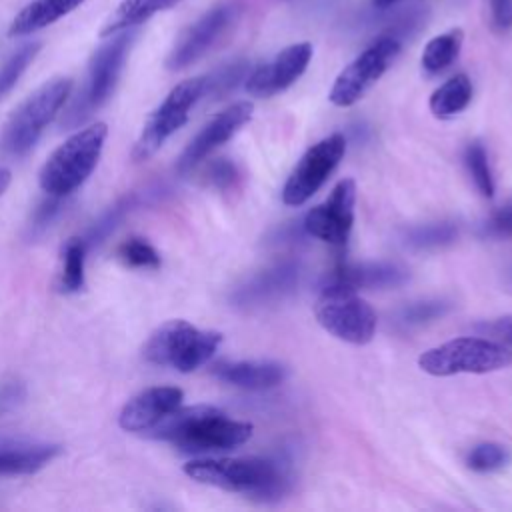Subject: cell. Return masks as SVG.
Returning <instances> with one entry per match:
<instances>
[{
	"label": "cell",
	"instance_id": "obj_1",
	"mask_svg": "<svg viewBox=\"0 0 512 512\" xmlns=\"http://www.w3.org/2000/svg\"><path fill=\"white\" fill-rule=\"evenodd\" d=\"M250 422L232 420L220 408L208 404L178 406L166 414L146 434L156 440H166L190 454L222 452L242 446L252 438Z\"/></svg>",
	"mask_w": 512,
	"mask_h": 512
},
{
	"label": "cell",
	"instance_id": "obj_2",
	"mask_svg": "<svg viewBox=\"0 0 512 512\" xmlns=\"http://www.w3.org/2000/svg\"><path fill=\"white\" fill-rule=\"evenodd\" d=\"M184 474L200 484L244 494L260 502L278 500L290 486V478L282 466L258 456L198 458L184 464Z\"/></svg>",
	"mask_w": 512,
	"mask_h": 512
},
{
	"label": "cell",
	"instance_id": "obj_3",
	"mask_svg": "<svg viewBox=\"0 0 512 512\" xmlns=\"http://www.w3.org/2000/svg\"><path fill=\"white\" fill-rule=\"evenodd\" d=\"M106 136L108 126L104 122H94L70 134L42 164L38 174L40 188L46 194L60 198L78 190L94 172Z\"/></svg>",
	"mask_w": 512,
	"mask_h": 512
},
{
	"label": "cell",
	"instance_id": "obj_4",
	"mask_svg": "<svg viewBox=\"0 0 512 512\" xmlns=\"http://www.w3.org/2000/svg\"><path fill=\"white\" fill-rule=\"evenodd\" d=\"M134 38V28H126L108 36V40L92 54L86 70V80L78 96L72 100L62 116L60 124L64 128H76L78 124L88 120L102 104H106L118 84Z\"/></svg>",
	"mask_w": 512,
	"mask_h": 512
},
{
	"label": "cell",
	"instance_id": "obj_5",
	"mask_svg": "<svg viewBox=\"0 0 512 512\" xmlns=\"http://www.w3.org/2000/svg\"><path fill=\"white\" fill-rule=\"evenodd\" d=\"M72 78L58 76L44 82L26 96L8 116L2 130V146L14 156L26 154L42 136L44 128L58 116L72 92Z\"/></svg>",
	"mask_w": 512,
	"mask_h": 512
},
{
	"label": "cell",
	"instance_id": "obj_6",
	"mask_svg": "<svg viewBox=\"0 0 512 512\" xmlns=\"http://www.w3.org/2000/svg\"><path fill=\"white\" fill-rule=\"evenodd\" d=\"M220 344L222 334L216 330H200L186 320H168L150 334L144 358L178 372H194L214 356Z\"/></svg>",
	"mask_w": 512,
	"mask_h": 512
},
{
	"label": "cell",
	"instance_id": "obj_7",
	"mask_svg": "<svg viewBox=\"0 0 512 512\" xmlns=\"http://www.w3.org/2000/svg\"><path fill=\"white\" fill-rule=\"evenodd\" d=\"M512 364V350L486 338H454L418 356V366L430 376L488 374Z\"/></svg>",
	"mask_w": 512,
	"mask_h": 512
},
{
	"label": "cell",
	"instance_id": "obj_8",
	"mask_svg": "<svg viewBox=\"0 0 512 512\" xmlns=\"http://www.w3.org/2000/svg\"><path fill=\"white\" fill-rule=\"evenodd\" d=\"M314 316L326 332L348 344H368L376 334L374 308L356 290L336 282H324L314 304Z\"/></svg>",
	"mask_w": 512,
	"mask_h": 512
},
{
	"label": "cell",
	"instance_id": "obj_9",
	"mask_svg": "<svg viewBox=\"0 0 512 512\" xmlns=\"http://www.w3.org/2000/svg\"><path fill=\"white\" fill-rule=\"evenodd\" d=\"M204 96V76H194L178 82L168 96L148 116L132 150L134 162L148 160L160 146L186 124L190 110Z\"/></svg>",
	"mask_w": 512,
	"mask_h": 512
},
{
	"label": "cell",
	"instance_id": "obj_10",
	"mask_svg": "<svg viewBox=\"0 0 512 512\" xmlns=\"http://www.w3.org/2000/svg\"><path fill=\"white\" fill-rule=\"evenodd\" d=\"M400 48V40L390 34L376 38L336 76L328 94L330 102L340 108L356 104L392 66Z\"/></svg>",
	"mask_w": 512,
	"mask_h": 512
},
{
	"label": "cell",
	"instance_id": "obj_11",
	"mask_svg": "<svg viewBox=\"0 0 512 512\" xmlns=\"http://www.w3.org/2000/svg\"><path fill=\"white\" fill-rule=\"evenodd\" d=\"M344 154L346 138L340 132H334L312 144L290 172L282 188V202L286 206H302L308 202L330 178Z\"/></svg>",
	"mask_w": 512,
	"mask_h": 512
},
{
	"label": "cell",
	"instance_id": "obj_12",
	"mask_svg": "<svg viewBox=\"0 0 512 512\" xmlns=\"http://www.w3.org/2000/svg\"><path fill=\"white\" fill-rule=\"evenodd\" d=\"M354 206H356V182L352 178H342L330 192V196L310 208L304 214L302 228L306 234L332 244L346 246L352 224H354Z\"/></svg>",
	"mask_w": 512,
	"mask_h": 512
},
{
	"label": "cell",
	"instance_id": "obj_13",
	"mask_svg": "<svg viewBox=\"0 0 512 512\" xmlns=\"http://www.w3.org/2000/svg\"><path fill=\"white\" fill-rule=\"evenodd\" d=\"M312 44L296 42L280 50L272 60L256 66L246 76V90L256 98H270L290 88L308 68L312 60Z\"/></svg>",
	"mask_w": 512,
	"mask_h": 512
},
{
	"label": "cell",
	"instance_id": "obj_14",
	"mask_svg": "<svg viewBox=\"0 0 512 512\" xmlns=\"http://www.w3.org/2000/svg\"><path fill=\"white\" fill-rule=\"evenodd\" d=\"M252 112H254V104L240 100L230 104L216 116H212L180 154L176 162L178 172L184 174L196 168L210 152H214L218 146L228 142L246 122H250Z\"/></svg>",
	"mask_w": 512,
	"mask_h": 512
},
{
	"label": "cell",
	"instance_id": "obj_15",
	"mask_svg": "<svg viewBox=\"0 0 512 512\" xmlns=\"http://www.w3.org/2000/svg\"><path fill=\"white\" fill-rule=\"evenodd\" d=\"M232 18H234V8L228 4H220L208 10L202 18H198L192 26H188L184 34L178 38L176 46L166 58V68L176 72L194 64L222 36V32L230 26Z\"/></svg>",
	"mask_w": 512,
	"mask_h": 512
},
{
	"label": "cell",
	"instance_id": "obj_16",
	"mask_svg": "<svg viewBox=\"0 0 512 512\" xmlns=\"http://www.w3.org/2000/svg\"><path fill=\"white\" fill-rule=\"evenodd\" d=\"M184 392L176 386H152L132 396L118 414V424L126 432H148L166 414L182 404Z\"/></svg>",
	"mask_w": 512,
	"mask_h": 512
},
{
	"label": "cell",
	"instance_id": "obj_17",
	"mask_svg": "<svg viewBox=\"0 0 512 512\" xmlns=\"http://www.w3.org/2000/svg\"><path fill=\"white\" fill-rule=\"evenodd\" d=\"M212 374L230 386L244 390H268L282 384L288 378V368L274 360H240L218 362L212 366Z\"/></svg>",
	"mask_w": 512,
	"mask_h": 512
},
{
	"label": "cell",
	"instance_id": "obj_18",
	"mask_svg": "<svg viewBox=\"0 0 512 512\" xmlns=\"http://www.w3.org/2000/svg\"><path fill=\"white\" fill-rule=\"evenodd\" d=\"M408 280V270L396 262H362V264H342L326 282H336L352 290H374V288H396Z\"/></svg>",
	"mask_w": 512,
	"mask_h": 512
},
{
	"label": "cell",
	"instance_id": "obj_19",
	"mask_svg": "<svg viewBox=\"0 0 512 512\" xmlns=\"http://www.w3.org/2000/svg\"><path fill=\"white\" fill-rule=\"evenodd\" d=\"M298 276H300V270L296 264H292V262L276 264V266L260 272L252 280H248L242 288H238L234 292L232 300L238 306L266 304V302L282 298L286 292H290L296 286Z\"/></svg>",
	"mask_w": 512,
	"mask_h": 512
},
{
	"label": "cell",
	"instance_id": "obj_20",
	"mask_svg": "<svg viewBox=\"0 0 512 512\" xmlns=\"http://www.w3.org/2000/svg\"><path fill=\"white\" fill-rule=\"evenodd\" d=\"M62 448L48 442H0V476L32 474L54 460Z\"/></svg>",
	"mask_w": 512,
	"mask_h": 512
},
{
	"label": "cell",
	"instance_id": "obj_21",
	"mask_svg": "<svg viewBox=\"0 0 512 512\" xmlns=\"http://www.w3.org/2000/svg\"><path fill=\"white\" fill-rule=\"evenodd\" d=\"M84 2L86 0H32L10 22L8 36L20 38V36L38 32V30L58 22L60 18H64L66 14H70Z\"/></svg>",
	"mask_w": 512,
	"mask_h": 512
},
{
	"label": "cell",
	"instance_id": "obj_22",
	"mask_svg": "<svg viewBox=\"0 0 512 512\" xmlns=\"http://www.w3.org/2000/svg\"><path fill=\"white\" fill-rule=\"evenodd\" d=\"M178 2H182V0H122L116 6V10L108 16V20L104 22L100 36L108 38L126 28H136V26L144 24L148 18H152L154 14L168 10V8L176 6Z\"/></svg>",
	"mask_w": 512,
	"mask_h": 512
},
{
	"label": "cell",
	"instance_id": "obj_23",
	"mask_svg": "<svg viewBox=\"0 0 512 512\" xmlns=\"http://www.w3.org/2000/svg\"><path fill=\"white\" fill-rule=\"evenodd\" d=\"M470 100H472L470 78L466 74H456L432 92L428 106L436 118H450L466 110Z\"/></svg>",
	"mask_w": 512,
	"mask_h": 512
},
{
	"label": "cell",
	"instance_id": "obj_24",
	"mask_svg": "<svg viewBox=\"0 0 512 512\" xmlns=\"http://www.w3.org/2000/svg\"><path fill=\"white\" fill-rule=\"evenodd\" d=\"M462 42H464V32L460 28H452V30L428 40V44L422 50V58H420L422 70L426 74L444 72L458 58Z\"/></svg>",
	"mask_w": 512,
	"mask_h": 512
},
{
	"label": "cell",
	"instance_id": "obj_25",
	"mask_svg": "<svg viewBox=\"0 0 512 512\" xmlns=\"http://www.w3.org/2000/svg\"><path fill=\"white\" fill-rule=\"evenodd\" d=\"M458 236V226L454 222H430L422 226H414L406 230L404 240L410 248L416 250H432L452 244Z\"/></svg>",
	"mask_w": 512,
	"mask_h": 512
},
{
	"label": "cell",
	"instance_id": "obj_26",
	"mask_svg": "<svg viewBox=\"0 0 512 512\" xmlns=\"http://www.w3.org/2000/svg\"><path fill=\"white\" fill-rule=\"evenodd\" d=\"M510 460H512V450L498 442L476 444L466 454V466L480 474L502 470L510 464Z\"/></svg>",
	"mask_w": 512,
	"mask_h": 512
},
{
	"label": "cell",
	"instance_id": "obj_27",
	"mask_svg": "<svg viewBox=\"0 0 512 512\" xmlns=\"http://www.w3.org/2000/svg\"><path fill=\"white\" fill-rule=\"evenodd\" d=\"M86 242L82 238H72L62 250L64 266L60 286L66 292H78L84 286V260H86Z\"/></svg>",
	"mask_w": 512,
	"mask_h": 512
},
{
	"label": "cell",
	"instance_id": "obj_28",
	"mask_svg": "<svg viewBox=\"0 0 512 512\" xmlns=\"http://www.w3.org/2000/svg\"><path fill=\"white\" fill-rule=\"evenodd\" d=\"M136 206V196H126L122 200H118L114 206H110L94 224L92 228L88 230L84 242H86V248L90 246H98L102 244L116 228L118 224L124 220V216Z\"/></svg>",
	"mask_w": 512,
	"mask_h": 512
},
{
	"label": "cell",
	"instance_id": "obj_29",
	"mask_svg": "<svg viewBox=\"0 0 512 512\" xmlns=\"http://www.w3.org/2000/svg\"><path fill=\"white\" fill-rule=\"evenodd\" d=\"M464 164H466L468 174L472 176L474 186L478 188V192L484 198H492L494 196V178H492V170H490L486 148L480 142H470L466 146Z\"/></svg>",
	"mask_w": 512,
	"mask_h": 512
},
{
	"label": "cell",
	"instance_id": "obj_30",
	"mask_svg": "<svg viewBox=\"0 0 512 512\" xmlns=\"http://www.w3.org/2000/svg\"><path fill=\"white\" fill-rule=\"evenodd\" d=\"M248 76V62L246 60H236L228 62L222 68L214 70L210 76H204V96L220 98L234 90L240 80Z\"/></svg>",
	"mask_w": 512,
	"mask_h": 512
},
{
	"label": "cell",
	"instance_id": "obj_31",
	"mask_svg": "<svg viewBox=\"0 0 512 512\" xmlns=\"http://www.w3.org/2000/svg\"><path fill=\"white\" fill-rule=\"evenodd\" d=\"M42 48L40 42H28L20 46L2 66H0V100L14 88V84L20 80L24 70L32 64L38 50Z\"/></svg>",
	"mask_w": 512,
	"mask_h": 512
},
{
	"label": "cell",
	"instance_id": "obj_32",
	"mask_svg": "<svg viewBox=\"0 0 512 512\" xmlns=\"http://www.w3.org/2000/svg\"><path fill=\"white\" fill-rule=\"evenodd\" d=\"M118 258L132 266V268H158L160 266V254L156 248L146 242L144 238H128L118 246Z\"/></svg>",
	"mask_w": 512,
	"mask_h": 512
},
{
	"label": "cell",
	"instance_id": "obj_33",
	"mask_svg": "<svg viewBox=\"0 0 512 512\" xmlns=\"http://www.w3.org/2000/svg\"><path fill=\"white\" fill-rule=\"evenodd\" d=\"M448 310H450V304L444 300H422V302H412L404 306L398 318L406 326H418L444 316Z\"/></svg>",
	"mask_w": 512,
	"mask_h": 512
},
{
	"label": "cell",
	"instance_id": "obj_34",
	"mask_svg": "<svg viewBox=\"0 0 512 512\" xmlns=\"http://www.w3.org/2000/svg\"><path fill=\"white\" fill-rule=\"evenodd\" d=\"M482 232L490 238H510L512 236V204H506L492 212L482 226Z\"/></svg>",
	"mask_w": 512,
	"mask_h": 512
},
{
	"label": "cell",
	"instance_id": "obj_35",
	"mask_svg": "<svg viewBox=\"0 0 512 512\" xmlns=\"http://www.w3.org/2000/svg\"><path fill=\"white\" fill-rule=\"evenodd\" d=\"M206 180L220 188V190H226L230 186H234V182L238 180V172H236V166L230 162V160H214L208 168H206Z\"/></svg>",
	"mask_w": 512,
	"mask_h": 512
},
{
	"label": "cell",
	"instance_id": "obj_36",
	"mask_svg": "<svg viewBox=\"0 0 512 512\" xmlns=\"http://www.w3.org/2000/svg\"><path fill=\"white\" fill-rule=\"evenodd\" d=\"M60 208H62V198H60V196H50V194H48V198H46L44 202H40V204H38V208L34 210L32 224H30L32 232L44 230V228H46V226L56 218V214L60 212Z\"/></svg>",
	"mask_w": 512,
	"mask_h": 512
},
{
	"label": "cell",
	"instance_id": "obj_37",
	"mask_svg": "<svg viewBox=\"0 0 512 512\" xmlns=\"http://www.w3.org/2000/svg\"><path fill=\"white\" fill-rule=\"evenodd\" d=\"M24 398H26V388L22 382L0 384V416L20 406Z\"/></svg>",
	"mask_w": 512,
	"mask_h": 512
},
{
	"label": "cell",
	"instance_id": "obj_38",
	"mask_svg": "<svg viewBox=\"0 0 512 512\" xmlns=\"http://www.w3.org/2000/svg\"><path fill=\"white\" fill-rule=\"evenodd\" d=\"M492 26L500 32L512 28V0H490Z\"/></svg>",
	"mask_w": 512,
	"mask_h": 512
},
{
	"label": "cell",
	"instance_id": "obj_39",
	"mask_svg": "<svg viewBox=\"0 0 512 512\" xmlns=\"http://www.w3.org/2000/svg\"><path fill=\"white\" fill-rule=\"evenodd\" d=\"M486 328H488L492 334H496V336L504 342L506 348L512 350V316H510V314L496 318V320H494L490 326H486Z\"/></svg>",
	"mask_w": 512,
	"mask_h": 512
},
{
	"label": "cell",
	"instance_id": "obj_40",
	"mask_svg": "<svg viewBox=\"0 0 512 512\" xmlns=\"http://www.w3.org/2000/svg\"><path fill=\"white\" fill-rule=\"evenodd\" d=\"M10 180H12V172L8 168H0V196L8 190Z\"/></svg>",
	"mask_w": 512,
	"mask_h": 512
},
{
	"label": "cell",
	"instance_id": "obj_41",
	"mask_svg": "<svg viewBox=\"0 0 512 512\" xmlns=\"http://www.w3.org/2000/svg\"><path fill=\"white\" fill-rule=\"evenodd\" d=\"M372 2H374V6H378V8H388V6L396 4L398 0H372Z\"/></svg>",
	"mask_w": 512,
	"mask_h": 512
}]
</instances>
